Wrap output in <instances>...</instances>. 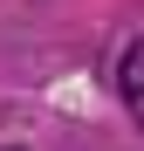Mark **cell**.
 I'll return each instance as SVG.
<instances>
[{
    "mask_svg": "<svg viewBox=\"0 0 144 151\" xmlns=\"http://www.w3.org/2000/svg\"><path fill=\"white\" fill-rule=\"evenodd\" d=\"M117 89H124V110L144 124V41L124 48V62H117Z\"/></svg>",
    "mask_w": 144,
    "mask_h": 151,
    "instance_id": "6da1fadb",
    "label": "cell"
}]
</instances>
